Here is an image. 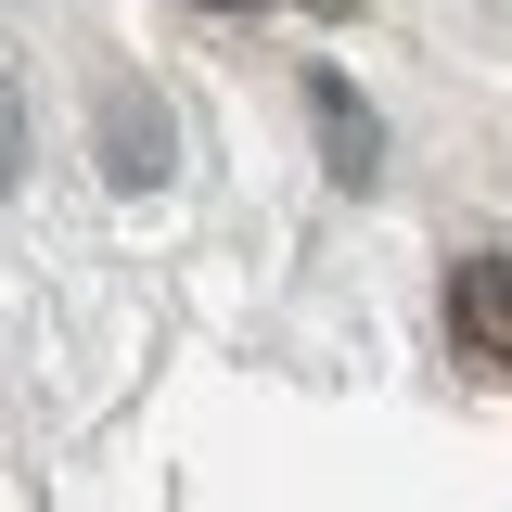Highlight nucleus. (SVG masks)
<instances>
[{
    "instance_id": "obj_1",
    "label": "nucleus",
    "mask_w": 512,
    "mask_h": 512,
    "mask_svg": "<svg viewBox=\"0 0 512 512\" xmlns=\"http://www.w3.org/2000/svg\"><path fill=\"white\" fill-rule=\"evenodd\" d=\"M448 346L474 372H512V256H461L448 269Z\"/></svg>"
},
{
    "instance_id": "obj_5",
    "label": "nucleus",
    "mask_w": 512,
    "mask_h": 512,
    "mask_svg": "<svg viewBox=\"0 0 512 512\" xmlns=\"http://www.w3.org/2000/svg\"><path fill=\"white\" fill-rule=\"evenodd\" d=\"M308 13H359V0H308Z\"/></svg>"
},
{
    "instance_id": "obj_3",
    "label": "nucleus",
    "mask_w": 512,
    "mask_h": 512,
    "mask_svg": "<svg viewBox=\"0 0 512 512\" xmlns=\"http://www.w3.org/2000/svg\"><path fill=\"white\" fill-rule=\"evenodd\" d=\"M308 103H320V128H333V167H346V180H372V116L346 103V77H308Z\"/></svg>"
},
{
    "instance_id": "obj_2",
    "label": "nucleus",
    "mask_w": 512,
    "mask_h": 512,
    "mask_svg": "<svg viewBox=\"0 0 512 512\" xmlns=\"http://www.w3.org/2000/svg\"><path fill=\"white\" fill-rule=\"evenodd\" d=\"M103 141H116V154H103L116 180H154V167H167V116L141 128V103H128V90H116V103H103Z\"/></svg>"
},
{
    "instance_id": "obj_4",
    "label": "nucleus",
    "mask_w": 512,
    "mask_h": 512,
    "mask_svg": "<svg viewBox=\"0 0 512 512\" xmlns=\"http://www.w3.org/2000/svg\"><path fill=\"white\" fill-rule=\"evenodd\" d=\"M13 167H26V103H13V77H0V192H13Z\"/></svg>"
}]
</instances>
